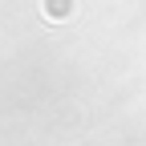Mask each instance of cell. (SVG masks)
<instances>
[{"label":"cell","instance_id":"cell-1","mask_svg":"<svg viewBox=\"0 0 146 146\" xmlns=\"http://www.w3.org/2000/svg\"><path fill=\"white\" fill-rule=\"evenodd\" d=\"M45 8H49V16H69V0H45Z\"/></svg>","mask_w":146,"mask_h":146}]
</instances>
